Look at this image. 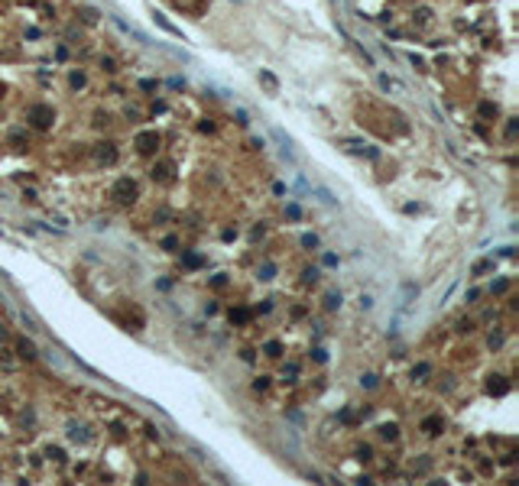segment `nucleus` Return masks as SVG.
Returning <instances> with one entry per match:
<instances>
[{"label": "nucleus", "mask_w": 519, "mask_h": 486, "mask_svg": "<svg viewBox=\"0 0 519 486\" xmlns=\"http://www.w3.org/2000/svg\"><path fill=\"white\" fill-rule=\"evenodd\" d=\"M114 195H117V201H133L136 185L130 179H120V182H117V188H114Z\"/></svg>", "instance_id": "f257e3e1"}, {"label": "nucleus", "mask_w": 519, "mask_h": 486, "mask_svg": "<svg viewBox=\"0 0 519 486\" xmlns=\"http://www.w3.org/2000/svg\"><path fill=\"white\" fill-rule=\"evenodd\" d=\"M152 146H159V136H140V149H143V153H152Z\"/></svg>", "instance_id": "f03ea898"}, {"label": "nucleus", "mask_w": 519, "mask_h": 486, "mask_svg": "<svg viewBox=\"0 0 519 486\" xmlns=\"http://www.w3.org/2000/svg\"><path fill=\"white\" fill-rule=\"evenodd\" d=\"M497 379H500V376H497ZM506 389H510V383H503V379H500V383H493V379H490V392H493V396H503Z\"/></svg>", "instance_id": "7ed1b4c3"}, {"label": "nucleus", "mask_w": 519, "mask_h": 486, "mask_svg": "<svg viewBox=\"0 0 519 486\" xmlns=\"http://www.w3.org/2000/svg\"><path fill=\"white\" fill-rule=\"evenodd\" d=\"M422 428H425V434H438L435 428H441V418H429V422L422 425Z\"/></svg>", "instance_id": "20e7f679"}, {"label": "nucleus", "mask_w": 519, "mask_h": 486, "mask_svg": "<svg viewBox=\"0 0 519 486\" xmlns=\"http://www.w3.org/2000/svg\"><path fill=\"white\" fill-rule=\"evenodd\" d=\"M20 353H23V357H26V360H33V357H36V347H33V344H20Z\"/></svg>", "instance_id": "39448f33"}, {"label": "nucleus", "mask_w": 519, "mask_h": 486, "mask_svg": "<svg viewBox=\"0 0 519 486\" xmlns=\"http://www.w3.org/2000/svg\"><path fill=\"white\" fill-rule=\"evenodd\" d=\"M396 431H399V428H396V425H383V428H380V434H383V438H389V441H393V438H396Z\"/></svg>", "instance_id": "423d86ee"}, {"label": "nucleus", "mask_w": 519, "mask_h": 486, "mask_svg": "<svg viewBox=\"0 0 519 486\" xmlns=\"http://www.w3.org/2000/svg\"><path fill=\"white\" fill-rule=\"evenodd\" d=\"M250 318V311H231V321H237V324H243Z\"/></svg>", "instance_id": "0eeeda50"}, {"label": "nucleus", "mask_w": 519, "mask_h": 486, "mask_svg": "<svg viewBox=\"0 0 519 486\" xmlns=\"http://www.w3.org/2000/svg\"><path fill=\"white\" fill-rule=\"evenodd\" d=\"M72 84H75V88H81V84H85V75L75 72V75H72Z\"/></svg>", "instance_id": "6e6552de"}]
</instances>
